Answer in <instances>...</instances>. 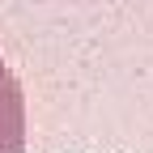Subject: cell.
<instances>
[{
  "label": "cell",
  "mask_w": 153,
  "mask_h": 153,
  "mask_svg": "<svg viewBox=\"0 0 153 153\" xmlns=\"http://www.w3.org/2000/svg\"><path fill=\"white\" fill-rule=\"evenodd\" d=\"M26 89L13 64L0 55V153H26Z\"/></svg>",
  "instance_id": "6da1fadb"
}]
</instances>
